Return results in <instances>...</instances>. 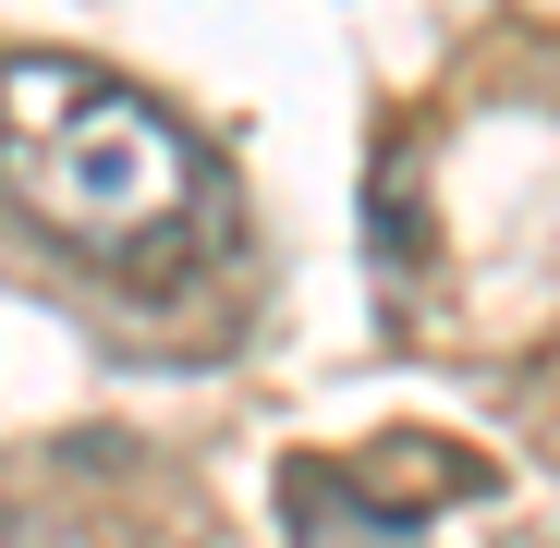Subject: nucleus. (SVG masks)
Wrapping results in <instances>:
<instances>
[{
    "label": "nucleus",
    "instance_id": "nucleus-1",
    "mask_svg": "<svg viewBox=\"0 0 560 548\" xmlns=\"http://www.w3.org/2000/svg\"><path fill=\"white\" fill-rule=\"evenodd\" d=\"M0 196L61 256L135 268L208 208V147L147 85L73 61V49H13L0 61Z\"/></svg>",
    "mask_w": 560,
    "mask_h": 548
},
{
    "label": "nucleus",
    "instance_id": "nucleus-2",
    "mask_svg": "<svg viewBox=\"0 0 560 548\" xmlns=\"http://www.w3.org/2000/svg\"><path fill=\"white\" fill-rule=\"evenodd\" d=\"M280 524L293 548H427V512L378 500L353 464H280Z\"/></svg>",
    "mask_w": 560,
    "mask_h": 548
}]
</instances>
